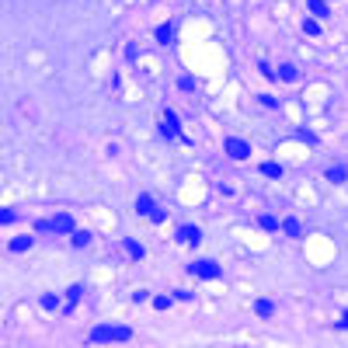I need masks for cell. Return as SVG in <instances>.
I'll list each match as a JSON object with an SVG mask.
<instances>
[{
    "instance_id": "cell-2",
    "label": "cell",
    "mask_w": 348,
    "mask_h": 348,
    "mask_svg": "<svg viewBox=\"0 0 348 348\" xmlns=\"http://www.w3.org/2000/svg\"><path fill=\"white\" fill-rule=\"evenodd\" d=\"M188 271H192L195 279H209V282H213V279H219V265H216V261H192V265H188Z\"/></svg>"
},
{
    "instance_id": "cell-14",
    "label": "cell",
    "mask_w": 348,
    "mask_h": 348,
    "mask_svg": "<svg viewBox=\"0 0 348 348\" xmlns=\"http://www.w3.org/2000/svg\"><path fill=\"white\" fill-rule=\"evenodd\" d=\"M174 39V32H171V24H160V28H157V42H164V45H167V42Z\"/></svg>"
},
{
    "instance_id": "cell-19",
    "label": "cell",
    "mask_w": 348,
    "mask_h": 348,
    "mask_svg": "<svg viewBox=\"0 0 348 348\" xmlns=\"http://www.w3.org/2000/svg\"><path fill=\"white\" fill-rule=\"evenodd\" d=\"M261 227H265V230H279V219H275V216H261Z\"/></svg>"
},
{
    "instance_id": "cell-22",
    "label": "cell",
    "mask_w": 348,
    "mask_h": 348,
    "mask_svg": "<svg viewBox=\"0 0 348 348\" xmlns=\"http://www.w3.org/2000/svg\"><path fill=\"white\" fill-rule=\"evenodd\" d=\"M282 227H286V233H289V237H296V233H300V223H296V219H286Z\"/></svg>"
},
{
    "instance_id": "cell-5",
    "label": "cell",
    "mask_w": 348,
    "mask_h": 348,
    "mask_svg": "<svg viewBox=\"0 0 348 348\" xmlns=\"http://www.w3.org/2000/svg\"><path fill=\"white\" fill-rule=\"evenodd\" d=\"M136 213H139V216H150V219H154L160 209H157V202L150 198V195H139V198H136Z\"/></svg>"
},
{
    "instance_id": "cell-24",
    "label": "cell",
    "mask_w": 348,
    "mask_h": 348,
    "mask_svg": "<svg viewBox=\"0 0 348 348\" xmlns=\"http://www.w3.org/2000/svg\"><path fill=\"white\" fill-rule=\"evenodd\" d=\"M338 328H341V331H348V310L341 313V324H338Z\"/></svg>"
},
{
    "instance_id": "cell-3",
    "label": "cell",
    "mask_w": 348,
    "mask_h": 348,
    "mask_svg": "<svg viewBox=\"0 0 348 348\" xmlns=\"http://www.w3.org/2000/svg\"><path fill=\"white\" fill-rule=\"evenodd\" d=\"M227 154H230L233 160H247V157H251V146H247L244 139H227Z\"/></svg>"
},
{
    "instance_id": "cell-18",
    "label": "cell",
    "mask_w": 348,
    "mask_h": 348,
    "mask_svg": "<svg viewBox=\"0 0 348 348\" xmlns=\"http://www.w3.org/2000/svg\"><path fill=\"white\" fill-rule=\"evenodd\" d=\"M42 307H45V310H56V307H59V296L45 292V296H42Z\"/></svg>"
},
{
    "instance_id": "cell-15",
    "label": "cell",
    "mask_w": 348,
    "mask_h": 348,
    "mask_svg": "<svg viewBox=\"0 0 348 348\" xmlns=\"http://www.w3.org/2000/svg\"><path fill=\"white\" fill-rule=\"evenodd\" d=\"M310 11H313L317 18H324V14H328V0H310Z\"/></svg>"
},
{
    "instance_id": "cell-16",
    "label": "cell",
    "mask_w": 348,
    "mask_h": 348,
    "mask_svg": "<svg viewBox=\"0 0 348 348\" xmlns=\"http://www.w3.org/2000/svg\"><path fill=\"white\" fill-rule=\"evenodd\" d=\"M87 244H91V233H87V230L73 233V247H87Z\"/></svg>"
},
{
    "instance_id": "cell-8",
    "label": "cell",
    "mask_w": 348,
    "mask_h": 348,
    "mask_svg": "<svg viewBox=\"0 0 348 348\" xmlns=\"http://www.w3.org/2000/svg\"><path fill=\"white\" fill-rule=\"evenodd\" d=\"M84 296V286H70V292H66V310L77 307V300Z\"/></svg>"
},
{
    "instance_id": "cell-4",
    "label": "cell",
    "mask_w": 348,
    "mask_h": 348,
    "mask_svg": "<svg viewBox=\"0 0 348 348\" xmlns=\"http://www.w3.org/2000/svg\"><path fill=\"white\" fill-rule=\"evenodd\" d=\"M160 133L167 136V139H174V136L181 133V122H178V115H174V112H164V126H160Z\"/></svg>"
},
{
    "instance_id": "cell-23",
    "label": "cell",
    "mask_w": 348,
    "mask_h": 348,
    "mask_svg": "<svg viewBox=\"0 0 348 348\" xmlns=\"http://www.w3.org/2000/svg\"><path fill=\"white\" fill-rule=\"evenodd\" d=\"M303 32H307V35H320V24H317V21H307Z\"/></svg>"
},
{
    "instance_id": "cell-17",
    "label": "cell",
    "mask_w": 348,
    "mask_h": 348,
    "mask_svg": "<svg viewBox=\"0 0 348 348\" xmlns=\"http://www.w3.org/2000/svg\"><path fill=\"white\" fill-rule=\"evenodd\" d=\"M14 219H18V213H14L11 206H4V209H0V223H4V227H7V223H14Z\"/></svg>"
},
{
    "instance_id": "cell-13",
    "label": "cell",
    "mask_w": 348,
    "mask_h": 348,
    "mask_svg": "<svg viewBox=\"0 0 348 348\" xmlns=\"http://www.w3.org/2000/svg\"><path fill=\"white\" fill-rule=\"evenodd\" d=\"M345 178H348V167H331V171H328V181H334V185L345 181Z\"/></svg>"
},
{
    "instance_id": "cell-7",
    "label": "cell",
    "mask_w": 348,
    "mask_h": 348,
    "mask_svg": "<svg viewBox=\"0 0 348 348\" xmlns=\"http://www.w3.org/2000/svg\"><path fill=\"white\" fill-rule=\"evenodd\" d=\"M178 240H181V244H198V240H202V230H198V227H181V230H178Z\"/></svg>"
},
{
    "instance_id": "cell-20",
    "label": "cell",
    "mask_w": 348,
    "mask_h": 348,
    "mask_svg": "<svg viewBox=\"0 0 348 348\" xmlns=\"http://www.w3.org/2000/svg\"><path fill=\"white\" fill-rule=\"evenodd\" d=\"M171 300H174V296H157L154 307H157V310H167V307H171Z\"/></svg>"
},
{
    "instance_id": "cell-10",
    "label": "cell",
    "mask_w": 348,
    "mask_h": 348,
    "mask_svg": "<svg viewBox=\"0 0 348 348\" xmlns=\"http://www.w3.org/2000/svg\"><path fill=\"white\" fill-rule=\"evenodd\" d=\"M275 73H279V80H296V66H292V63H282Z\"/></svg>"
},
{
    "instance_id": "cell-1",
    "label": "cell",
    "mask_w": 348,
    "mask_h": 348,
    "mask_svg": "<svg viewBox=\"0 0 348 348\" xmlns=\"http://www.w3.org/2000/svg\"><path fill=\"white\" fill-rule=\"evenodd\" d=\"M133 338V331L122 328V324H101V328L91 331V338L87 341H94V345H105V341H129Z\"/></svg>"
},
{
    "instance_id": "cell-6",
    "label": "cell",
    "mask_w": 348,
    "mask_h": 348,
    "mask_svg": "<svg viewBox=\"0 0 348 348\" xmlns=\"http://www.w3.org/2000/svg\"><path fill=\"white\" fill-rule=\"evenodd\" d=\"M49 230H53V233H77V227H73L70 216H56V219L49 223Z\"/></svg>"
},
{
    "instance_id": "cell-11",
    "label": "cell",
    "mask_w": 348,
    "mask_h": 348,
    "mask_svg": "<svg viewBox=\"0 0 348 348\" xmlns=\"http://www.w3.org/2000/svg\"><path fill=\"white\" fill-rule=\"evenodd\" d=\"M126 251H129V258H133V261H139V258H143V244H136L133 237H129V240H126Z\"/></svg>"
},
{
    "instance_id": "cell-9",
    "label": "cell",
    "mask_w": 348,
    "mask_h": 348,
    "mask_svg": "<svg viewBox=\"0 0 348 348\" xmlns=\"http://www.w3.org/2000/svg\"><path fill=\"white\" fill-rule=\"evenodd\" d=\"M28 247H32V237H14V240H11V251H14V254L28 251Z\"/></svg>"
},
{
    "instance_id": "cell-21",
    "label": "cell",
    "mask_w": 348,
    "mask_h": 348,
    "mask_svg": "<svg viewBox=\"0 0 348 348\" xmlns=\"http://www.w3.org/2000/svg\"><path fill=\"white\" fill-rule=\"evenodd\" d=\"M261 171L268 174V178H279V174H282V167H279V164H265V167H261Z\"/></svg>"
},
{
    "instance_id": "cell-12",
    "label": "cell",
    "mask_w": 348,
    "mask_h": 348,
    "mask_svg": "<svg viewBox=\"0 0 348 348\" xmlns=\"http://www.w3.org/2000/svg\"><path fill=\"white\" fill-rule=\"evenodd\" d=\"M254 310H258V317H271V313H275V307H271L268 300H258V303H254Z\"/></svg>"
}]
</instances>
